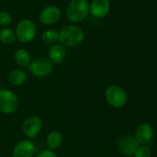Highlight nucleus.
<instances>
[{
  "label": "nucleus",
  "mask_w": 157,
  "mask_h": 157,
  "mask_svg": "<svg viewBox=\"0 0 157 157\" xmlns=\"http://www.w3.org/2000/svg\"><path fill=\"white\" fill-rule=\"evenodd\" d=\"M16 39L21 44H29L33 42L37 34V27L30 19L21 20L15 29Z\"/></svg>",
  "instance_id": "20e7f679"
},
{
  "label": "nucleus",
  "mask_w": 157,
  "mask_h": 157,
  "mask_svg": "<svg viewBox=\"0 0 157 157\" xmlns=\"http://www.w3.org/2000/svg\"><path fill=\"white\" fill-rule=\"evenodd\" d=\"M43 128V120L40 117L33 115L25 118L22 123L21 130L23 134L29 139H33L39 135Z\"/></svg>",
  "instance_id": "0eeeda50"
},
{
  "label": "nucleus",
  "mask_w": 157,
  "mask_h": 157,
  "mask_svg": "<svg viewBox=\"0 0 157 157\" xmlns=\"http://www.w3.org/2000/svg\"><path fill=\"white\" fill-rule=\"evenodd\" d=\"M27 68L34 78H44L53 72L54 64L48 59V57L40 56L35 59H32Z\"/></svg>",
  "instance_id": "423d86ee"
},
{
  "label": "nucleus",
  "mask_w": 157,
  "mask_h": 157,
  "mask_svg": "<svg viewBox=\"0 0 157 157\" xmlns=\"http://www.w3.org/2000/svg\"><path fill=\"white\" fill-rule=\"evenodd\" d=\"M17 39H16L15 31L12 30L11 28L5 27L0 30V42L3 44H7V45L12 44Z\"/></svg>",
  "instance_id": "f3484780"
},
{
  "label": "nucleus",
  "mask_w": 157,
  "mask_h": 157,
  "mask_svg": "<svg viewBox=\"0 0 157 157\" xmlns=\"http://www.w3.org/2000/svg\"><path fill=\"white\" fill-rule=\"evenodd\" d=\"M9 82L13 86H22L28 80V75L22 68L12 69L8 75Z\"/></svg>",
  "instance_id": "4468645a"
},
{
  "label": "nucleus",
  "mask_w": 157,
  "mask_h": 157,
  "mask_svg": "<svg viewBox=\"0 0 157 157\" xmlns=\"http://www.w3.org/2000/svg\"><path fill=\"white\" fill-rule=\"evenodd\" d=\"M42 41L47 45H53L58 43V32L55 29H47L42 33Z\"/></svg>",
  "instance_id": "a211bd4d"
},
{
  "label": "nucleus",
  "mask_w": 157,
  "mask_h": 157,
  "mask_svg": "<svg viewBox=\"0 0 157 157\" xmlns=\"http://www.w3.org/2000/svg\"><path fill=\"white\" fill-rule=\"evenodd\" d=\"M63 143V135L58 130L50 131L45 138V144L47 149L51 151H56L61 147Z\"/></svg>",
  "instance_id": "2eb2a0df"
},
{
  "label": "nucleus",
  "mask_w": 157,
  "mask_h": 157,
  "mask_svg": "<svg viewBox=\"0 0 157 157\" xmlns=\"http://www.w3.org/2000/svg\"><path fill=\"white\" fill-rule=\"evenodd\" d=\"M151 149L149 145H140L133 154V157H151Z\"/></svg>",
  "instance_id": "6ab92c4d"
},
{
  "label": "nucleus",
  "mask_w": 157,
  "mask_h": 157,
  "mask_svg": "<svg viewBox=\"0 0 157 157\" xmlns=\"http://www.w3.org/2000/svg\"><path fill=\"white\" fill-rule=\"evenodd\" d=\"M67 56V50L61 44L57 43L50 46L48 50V59L56 65L62 64Z\"/></svg>",
  "instance_id": "ddd939ff"
},
{
  "label": "nucleus",
  "mask_w": 157,
  "mask_h": 157,
  "mask_svg": "<svg viewBox=\"0 0 157 157\" xmlns=\"http://www.w3.org/2000/svg\"><path fill=\"white\" fill-rule=\"evenodd\" d=\"M12 15L10 12L7 10H1L0 11V26L1 27H7L11 24L12 22Z\"/></svg>",
  "instance_id": "aec40b11"
},
{
  "label": "nucleus",
  "mask_w": 157,
  "mask_h": 157,
  "mask_svg": "<svg viewBox=\"0 0 157 157\" xmlns=\"http://www.w3.org/2000/svg\"><path fill=\"white\" fill-rule=\"evenodd\" d=\"M36 153V146L29 139L21 140L12 149V157H33Z\"/></svg>",
  "instance_id": "1a4fd4ad"
},
{
  "label": "nucleus",
  "mask_w": 157,
  "mask_h": 157,
  "mask_svg": "<svg viewBox=\"0 0 157 157\" xmlns=\"http://www.w3.org/2000/svg\"><path fill=\"white\" fill-rule=\"evenodd\" d=\"M111 10L109 0H92L90 3V14L95 19H103L108 15Z\"/></svg>",
  "instance_id": "f8f14e48"
},
{
  "label": "nucleus",
  "mask_w": 157,
  "mask_h": 157,
  "mask_svg": "<svg viewBox=\"0 0 157 157\" xmlns=\"http://www.w3.org/2000/svg\"><path fill=\"white\" fill-rule=\"evenodd\" d=\"M19 98L12 90L0 89V113L4 115L14 114L19 107Z\"/></svg>",
  "instance_id": "39448f33"
},
{
  "label": "nucleus",
  "mask_w": 157,
  "mask_h": 157,
  "mask_svg": "<svg viewBox=\"0 0 157 157\" xmlns=\"http://www.w3.org/2000/svg\"><path fill=\"white\" fill-rule=\"evenodd\" d=\"M85 39L84 31L75 24H67L58 31V43L64 47L73 48L81 45Z\"/></svg>",
  "instance_id": "f257e3e1"
},
{
  "label": "nucleus",
  "mask_w": 157,
  "mask_h": 157,
  "mask_svg": "<svg viewBox=\"0 0 157 157\" xmlns=\"http://www.w3.org/2000/svg\"><path fill=\"white\" fill-rule=\"evenodd\" d=\"M90 14V3L88 0H70L66 9V16L72 23H81Z\"/></svg>",
  "instance_id": "f03ea898"
},
{
  "label": "nucleus",
  "mask_w": 157,
  "mask_h": 157,
  "mask_svg": "<svg viewBox=\"0 0 157 157\" xmlns=\"http://www.w3.org/2000/svg\"><path fill=\"white\" fill-rule=\"evenodd\" d=\"M36 157H58V156L55 152V151H51L49 149H44V150L40 151L36 154Z\"/></svg>",
  "instance_id": "412c9836"
},
{
  "label": "nucleus",
  "mask_w": 157,
  "mask_h": 157,
  "mask_svg": "<svg viewBox=\"0 0 157 157\" xmlns=\"http://www.w3.org/2000/svg\"><path fill=\"white\" fill-rule=\"evenodd\" d=\"M62 16L61 10L56 6H47L44 8L39 14V21L45 26H52L56 24Z\"/></svg>",
  "instance_id": "6e6552de"
},
{
  "label": "nucleus",
  "mask_w": 157,
  "mask_h": 157,
  "mask_svg": "<svg viewBox=\"0 0 157 157\" xmlns=\"http://www.w3.org/2000/svg\"><path fill=\"white\" fill-rule=\"evenodd\" d=\"M140 144L134 138V136L125 135L118 139L117 142V147L118 151L125 156H131L134 154Z\"/></svg>",
  "instance_id": "9d476101"
},
{
  "label": "nucleus",
  "mask_w": 157,
  "mask_h": 157,
  "mask_svg": "<svg viewBox=\"0 0 157 157\" xmlns=\"http://www.w3.org/2000/svg\"><path fill=\"white\" fill-rule=\"evenodd\" d=\"M134 138L140 145H149L153 139V128L149 123H140L137 126Z\"/></svg>",
  "instance_id": "9b49d317"
},
{
  "label": "nucleus",
  "mask_w": 157,
  "mask_h": 157,
  "mask_svg": "<svg viewBox=\"0 0 157 157\" xmlns=\"http://www.w3.org/2000/svg\"><path fill=\"white\" fill-rule=\"evenodd\" d=\"M105 99L111 107L120 109L128 103V94L121 86L112 84L105 89Z\"/></svg>",
  "instance_id": "7ed1b4c3"
},
{
  "label": "nucleus",
  "mask_w": 157,
  "mask_h": 157,
  "mask_svg": "<svg viewBox=\"0 0 157 157\" xmlns=\"http://www.w3.org/2000/svg\"><path fill=\"white\" fill-rule=\"evenodd\" d=\"M13 58H14V62L16 63V65L22 68L28 67V66L30 65L32 61L31 53L25 48H19L18 50H16L14 53Z\"/></svg>",
  "instance_id": "dca6fc26"
}]
</instances>
